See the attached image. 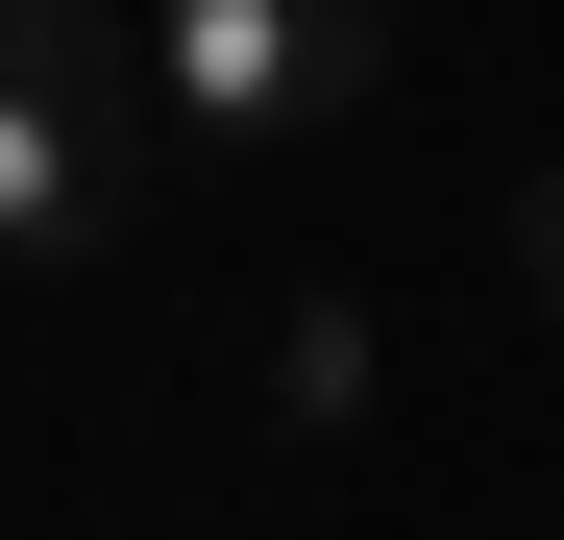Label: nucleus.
<instances>
[{"mask_svg":"<svg viewBox=\"0 0 564 540\" xmlns=\"http://www.w3.org/2000/svg\"><path fill=\"white\" fill-rule=\"evenodd\" d=\"M270 393H295V418H368V320L295 295V320H270Z\"/></svg>","mask_w":564,"mask_h":540,"instance_id":"obj_3","label":"nucleus"},{"mask_svg":"<svg viewBox=\"0 0 564 540\" xmlns=\"http://www.w3.org/2000/svg\"><path fill=\"white\" fill-rule=\"evenodd\" d=\"M516 295L564 320V172H516Z\"/></svg>","mask_w":564,"mask_h":540,"instance_id":"obj_4","label":"nucleus"},{"mask_svg":"<svg viewBox=\"0 0 564 540\" xmlns=\"http://www.w3.org/2000/svg\"><path fill=\"white\" fill-rule=\"evenodd\" d=\"M148 99L197 148H319L393 99V0H148Z\"/></svg>","mask_w":564,"mask_h":540,"instance_id":"obj_2","label":"nucleus"},{"mask_svg":"<svg viewBox=\"0 0 564 540\" xmlns=\"http://www.w3.org/2000/svg\"><path fill=\"white\" fill-rule=\"evenodd\" d=\"M148 25L123 0H0V270H99L148 197Z\"/></svg>","mask_w":564,"mask_h":540,"instance_id":"obj_1","label":"nucleus"}]
</instances>
